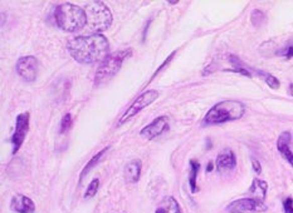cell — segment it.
<instances>
[{
  "mask_svg": "<svg viewBox=\"0 0 293 213\" xmlns=\"http://www.w3.org/2000/svg\"><path fill=\"white\" fill-rule=\"evenodd\" d=\"M67 49L74 60L82 64H93L104 62L109 57L110 44L102 34H91L88 37H74L67 43Z\"/></svg>",
  "mask_w": 293,
  "mask_h": 213,
  "instance_id": "obj_1",
  "label": "cell"
},
{
  "mask_svg": "<svg viewBox=\"0 0 293 213\" xmlns=\"http://www.w3.org/2000/svg\"><path fill=\"white\" fill-rule=\"evenodd\" d=\"M54 19L57 25L64 32H78L83 29L87 25L86 12L82 8L72 4V3H64L59 5L54 13Z\"/></svg>",
  "mask_w": 293,
  "mask_h": 213,
  "instance_id": "obj_2",
  "label": "cell"
},
{
  "mask_svg": "<svg viewBox=\"0 0 293 213\" xmlns=\"http://www.w3.org/2000/svg\"><path fill=\"white\" fill-rule=\"evenodd\" d=\"M245 107L239 100H224L215 104L204 117V124L215 125L243 117Z\"/></svg>",
  "mask_w": 293,
  "mask_h": 213,
  "instance_id": "obj_3",
  "label": "cell"
},
{
  "mask_svg": "<svg viewBox=\"0 0 293 213\" xmlns=\"http://www.w3.org/2000/svg\"><path fill=\"white\" fill-rule=\"evenodd\" d=\"M87 17V27L92 34L107 30L111 27L112 13L104 2H89L84 7Z\"/></svg>",
  "mask_w": 293,
  "mask_h": 213,
  "instance_id": "obj_4",
  "label": "cell"
},
{
  "mask_svg": "<svg viewBox=\"0 0 293 213\" xmlns=\"http://www.w3.org/2000/svg\"><path fill=\"white\" fill-rule=\"evenodd\" d=\"M132 54L131 49L120 50V52L114 53V54L109 55L104 62L100 64L99 69H97L96 75H94V83L96 85H101L104 83L109 82L111 78H114L117 74L122 67V63L127 57Z\"/></svg>",
  "mask_w": 293,
  "mask_h": 213,
  "instance_id": "obj_5",
  "label": "cell"
},
{
  "mask_svg": "<svg viewBox=\"0 0 293 213\" xmlns=\"http://www.w3.org/2000/svg\"><path fill=\"white\" fill-rule=\"evenodd\" d=\"M157 98H159V92H157V90L150 89V90H147V92L142 93V94L140 95V97L137 98L134 103H132L131 107L125 112V114L122 115L121 119H120L119 125L125 124L127 120H130L132 117H135V115H136L139 112H141L144 108L151 105L152 103L157 99Z\"/></svg>",
  "mask_w": 293,
  "mask_h": 213,
  "instance_id": "obj_6",
  "label": "cell"
},
{
  "mask_svg": "<svg viewBox=\"0 0 293 213\" xmlns=\"http://www.w3.org/2000/svg\"><path fill=\"white\" fill-rule=\"evenodd\" d=\"M29 129V113H22L17 117L16 130L12 135V145H13V154H17L23 144Z\"/></svg>",
  "mask_w": 293,
  "mask_h": 213,
  "instance_id": "obj_7",
  "label": "cell"
},
{
  "mask_svg": "<svg viewBox=\"0 0 293 213\" xmlns=\"http://www.w3.org/2000/svg\"><path fill=\"white\" fill-rule=\"evenodd\" d=\"M17 72L26 82H34L38 75V60L36 57H22L17 63Z\"/></svg>",
  "mask_w": 293,
  "mask_h": 213,
  "instance_id": "obj_8",
  "label": "cell"
},
{
  "mask_svg": "<svg viewBox=\"0 0 293 213\" xmlns=\"http://www.w3.org/2000/svg\"><path fill=\"white\" fill-rule=\"evenodd\" d=\"M228 209L234 212H264L267 209V205L262 202V200L254 199V198H243V199H237L233 203H230Z\"/></svg>",
  "mask_w": 293,
  "mask_h": 213,
  "instance_id": "obj_9",
  "label": "cell"
},
{
  "mask_svg": "<svg viewBox=\"0 0 293 213\" xmlns=\"http://www.w3.org/2000/svg\"><path fill=\"white\" fill-rule=\"evenodd\" d=\"M167 129H169V118L166 115H162V117H157L154 122H151L149 125L142 128L140 135L145 138V139L150 140L161 135Z\"/></svg>",
  "mask_w": 293,
  "mask_h": 213,
  "instance_id": "obj_10",
  "label": "cell"
},
{
  "mask_svg": "<svg viewBox=\"0 0 293 213\" xmlns=\"http://www.w3.org/2000/svg\"><path fill=\"white\" fill-rule=\"evenodd\" d=\"M11 209L16 213H34L36 212V204L27 195L16 194L12 198Z\"/></svg>",
  "mask_w": 293,
  "mask_h": 213,
  "instance_id": "obj_11",
  "label": "cell"
},
{
  "mask_svg": "<svg viewBox=\"0 0 293 213\" xmlns=\"http://www.w3.org/2000/svg\"><path fill=\"white\" fill-rule=\"evenodd\" d=\"M217 168L223 172V170H230L234 169L235 165H237V159H235V154L232 149H224L219 153L217 158Z\"/></svg>",
  "mask_w": 293,
  "mask_h": 213,
  "instance_id": "obj_12",
  "label": "cell"
},
{
  "mask_svg": "<svg viewBox=\"0 0 293 213\" xmlns=\"http://www.w3.org/2000/svg\"><path fill=\"white\" fill-rule=\"evenodd\" d=\"M289 142H290V133L289 132H283L279 135L277 142V148L279 150V153L282 154V157L289 163L293 167V153L289 149Z\"/></svg>",
  "mask_w": 293,
  "mask_h": 213,
  "instance_id": "obj_13",
  "label": "cell"
},
{
  "mask_svg": "<svg viewBox=\"0 0 293 213\" xmlns=\"http://www.w3.org/2000/svg\"><path fill=\"white\" fill-rule=\"evenodd\" d=\"M141 167L142 163L140 159H132L125 165V179L130 183H136L140 179V174H141Z\"/></svg>",
  "mask_w": 293,
  "mask_h": 213,
  "instance_id": "obj_14",
  "label": "cell"
},
{
  "mask_svg": "<svg viewBox=\"0 0 293 213\" xmlns=\"http://www.w3.org/2000/svg\"><path fill=\"white\" fill-rule=\"evenodd\" d=\"M156 213H181V208L174 197H165L156 209Z\"/></svg>",
  "mask_w": 293,
  "mask_h": 213,
  "instance_id": "obj_15",
  "label": "cell"
},
{
  "mask_svg": "<svg viewBox=\"0 0 293 213\" xmlns=\"http://www.w3.org/2000/svg\"><path fill=\"white\" fill-rule=\"evenodd\" d=\"M267 188H268V184L264 182V180L257 179V178H255V179L253 180L252 185H250L249 193L254 195V199L262 200L263 202L265 198V194H267Z\"/></svg>",
  "mask_w": 293,
  "mask_h": 213,
  "instance_id": "obj_16",
  "label": "cell"
},
{
  "mask_svg": "<svg viewBox=\"0 0 293 213\" xmlns=\"http://www.w3.org/2000/svg\"><path fill=\"white\" fill-rule=\"evenodd\" d=\"M190 175H189V184H190V189H191L192 193H195L198 190L197 187V177L198 173H199L200 169V164L199 162H197L195 159L190 160Z\"/></svg>",
  "mask_w": 293,
  "mask_h": 213,
  "instance_id": "obj_17",
  "label": "cell"
},
{
  "mask_svg": "<svg viewBox=\"0 0 293 213\" xmlns=\"http://www.w3.org/2000/svg\"><path fill=\"white\" fill-rule=\"evenodd\" d=\"M109 149H110L109 147L104 148V149H102L101 152H100V153H97L96 155H93V158H92V159L89 160L88 163H87V164H86V167H84V168H83V170H82V173H81V177H79V180H81V182H82V180H83V178L86 177V175H87V173H89V170H91L92 168H93L94 165H96L97 163L100 162V160H101V158L104 157V154H105V153H106L107 150H109Z\"/></svg>",
  "mask_w": 293,
  "mask_h": 213,
  "instance_id": "obj_18",
  "label": "cell"
},
{
  "mask_svg": "<svg viewBox=\"0 0 293 213\" xmlns=\"http://www.w3.org/2000/svg\"><path fill=\"white\" fill-rule=\"evenodd\" d=\"M100 187V179L94 178L91 183H89L88 188H87L86 193H84V198H93L96 195L97 190H99Z\"/></svg>",
  "mask_w": 293,
  "mask_h": 213,
  "instance_id": "obj_19",
  "label": "cell"
},
{
  "mask_svg": "<svg viewBox=\"0 0 293 213\" xmlns=\"http://www.w3.org/2000/svg\"><path fill=\"white\" fill-rule=\"evenodd\" d=\"M258 74L263 75V77L265 78V83H267L272 89H278V88H279V80H278L275 77H273V75L268 74V73H264V72H258Z\"/></svg>",
  "mask_w": 293,
  "mask_h": 213,
  "instance_id": "obj_20",
  "label": "cell"
},
{
  "mask_svg": "<svg viewBox=\"0 0 293 213\" xmlns=\"http://www.w3.org/2000/svg\"><path fill=\"white\" fill-rule=\"evenodd\" d=\"M72 122H73L72 115L69 114V113L64 114L63 118H62V123H61V133H66L67 130L71 129Z\"/></svg>",
  "mask_w": 293,
  "mask_h": 213,
  "instance_id": "obj_21",
  "label": "cell"
},
{
  "mask_svg": "<svg viewBox=\"0 0 293 213\" xmlns=\"http://www.w3.org/2000/svg\"><path fill=\"white\" fill-rule=\"evenodd\" d=\"M283 208H284V213H293V199L290 197L285 198L283 200Z\"/></svg>",
  "mask_w": 293,
  "mask_h": 213,
  "instance_id": "obj_22",
  "label": "cell"
},
{
  "mask_svg": "<svg viewBox=\"0 0 293 213\" xmlns=\"http://www.w3.org/2000/svg\"><path fill=\"white\" fill-rule=\"evenodd\" d=\"M252 165H253V169L255 170V173H260V170H262V167H260L259 162H258L257 159H252Z\"/></svg>",
  "mask_w": 293,
  "mask_h": 213,
  "instance_id": "obj_23",
  "label": "cell"
},
{
  "mask_svg": "<svg viewBox=\"0 0 293 213\" xmlns=\"http://www.w3.org/2000/svg\"><path fill=\"white\" fill-rule=\"evenodd\" d=\"M284 55H285V58H288V59H290V58L293 57V45H290V47L288 48Z\"/></svg>",
  "mask_w": 293,
  "mask_h": 213,
  "instance_id": "obj_24",
  "label": "cell"
},
{
  "mask_svg": "<svg viewBox=\"0 0 293 213\" xmlns=\"http://www.w3.org/2000/svg\"><path fill=\"white\" fill-rule=\"evenodd\" d=\"M213 170V163H209V164L207 165V172H212Z\"/></svg>",
  "mask_w": 293,
  "mask_h": 213,
  "instance_id": "obj_25",
  "label": "cell"
},
{
  "mask_svg": "<svg viewBox=\"0 0 293 213\" xmlns=\"http://www.w3.org/2000/svg\"><path fill=\"white\" fill-rule=\"evenodd\" d=\"M289 93H290V95L293 97V84L289 85Z\"/></svg>",
  "mask_w": 293,
  "mask_h": 213,
  "instance_id": "obj_26",
  "label": "cell"
},
{
  "mask_svg": "<svg viewBox=\"0 0 293 213\" xmlns=\"http://www.w3.org/2000/svg\"><path fill=\"white\" fill-rule=\"evenodd\" d=\"M234 213H240V212H234Z\"/></svg>",
  "mask_w": 293,
  "mask_h": 213,
  "instance_id": "obj_27",
  "label": "cell"
}]
</instances>
